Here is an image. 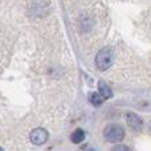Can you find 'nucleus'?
Segmentation results:
<instances>
[{"mask_svg":"<svg viewBox=\"0 0 151 151\" xmlns=\"http://www.w3.org/2000/svg\"><path fill=\"white\" fill-rule=\"evenodd\" d=\"M111 151H131L130 147L126 146V145H117V146L113 147Z\"/></svg>","mask_w":151,"mask_h":151,"instance_id":"8","label":"nucleus"},{"mask_svg":"<svg viewBox=\"0 0 151 151\" xmlns=\"http://www.w3.org/2000/svg\"><path fill=\"white\" fill-rule=\"evenodd\" d=\"M83 139H85V131H83L82 129H77V130H74L70 135V141L76 145H80Z\"/></svg>","mask_w":151,"mask_h":151,"instance_id":"5","label":"nucleus"},{"mask_svg":"<svg viewBox=\"0 0 151 151\" xmlns=\"http://www.w3.org/2000/svg\"><path fill=\"white\" fill-rule=\"evenodd\" d=\"M29 138H31V142L33 145H36V146H40V145H44L45 142H47L48 133H47V130H44V129L37 127V129H35V130L31 131V134H29Z\"/></svg>","mask_w":151,"mask_h":151,"instance_id":"3","label":"nucleus"},{"mask_svg":"<svg viewBox=\"0 0 151 151\" xmlns=\"http://www.w3.org/2000/svg\"><path fill=\"white\" fill-rule=\"evenodd\" d=\"M126 122H127V125L130 126L134 131H141L142 127H143V121H142V118L139 117V115L134 114V113H127V115H126Z\"/></svg>","mask_w":151,"mask_h":151,"instance_id":"4","label":"nucleus"},{"mask_svg":"<svg viewBox=\"0 0 151 151\" xmlns=\"http://www.w3.org/2000/svg\"><path fill=\"white\" fill-rule=\"evenodd\" d=\"M98 88H99V94L102 96V98H104V99H109L110 97L113 96L111 89H110L105 82H102V81L98 83Z\"/></svg>","mask_w":151,"mask_h":151,"instance_id":"6","label":"nucleus"},{"mask_svg":"<svg viewBox=\"0 0 151 151\" xmlns=\"http://www.w3.org/2000/svg\"><path fill=\"white\" fill-rule=\"evenodd\" d=\"M104 135L105 139L110 143H118V142H122L125 138V129L117 123H111L105 127Z\"/></svg>","mask_w":151,"mask_h":151,"instance_id":"1","label":"nucleus"},{"mask_svg":"<svg viewBox=\"0 0 151 151\" xmlns=\"http://www.w3.org/2000/svg\"><path fill=\"white\" fill-rule=\"evenodd\" d=\"M149 130H150V133H151V121H150V123H149Z\"/></svg>","mask_w":151,"mask_h":151,"instance_id":"9","label":"nucleus"},{"mask_svg":"<svg viewBox=\"0 0 151 151\" xmlns=\"http://www.w3.org/2000/svg\"><path fill=\"white\" fill-rule=\"evenodd\" d=\"M113 63V50L111 48L105 47L97 53L96 56V65L99 70H107Z\"/></svg>","mask_w":151,"mask_h":151,"instance_id":"2","label":"nucleus"},{"mask_svg":"<svg viewBox=\"0 0 151 151\" xmlns=\"http://www.w3.org/2000/svg\"><path fill=\"white\" fill-rule=\"evenodd\" d=\"M89 99H90V104H93V106L96 107L101 106L104 104V98H102V96L99 93H91L89 96Z\"/></svg>","mask_w":151,"mask_h":151,"instance_id":"7","label":"nucleus"},{"mask_svg":"<svg viewBox=\"0 0 151 151\" xmlns=\"http://www.w3.org/2000/svg\"><path fill=\"white\" fill-rule=\"evenodd\" d=\"M0 151H3V149H1V147H0Z\"/></svg>","mask_w":151,"mask_h":151,"instance_id":"10","label":"nucleus"}]
</instances>
